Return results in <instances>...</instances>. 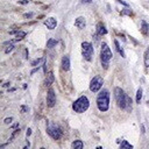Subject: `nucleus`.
Returning <instances> with one entry per match:
<instances>
[{
	"mask_svg": "<svg viewBox=\"0 0 149 149\" xmlns=\"http://www.w3.org/2000/svg\"><path fill=\"white\" fill-rule=\"evenodd\" d=\"M114 97H115V100H116V102H118V105L122 108V110H126V111L132 110V99H131V97L125 93L122 89L115 88L114 89Z\"/></svg>",
	"mask_w": 149,
	"mask_h": 149,
	"instance_id": "f257e3e1",
	"label": "nucleus"
},
{
	"mask_svg": "<svg viewBox=\"0 0 149 149\" xmlns=\"http://www.w3.org/2000/svg\"><path fill=\"white\" fill-rule=\"evenodd\" d=\"M97 106L100 112H106L110 107V92L102 90L97 97Z\"/></svg>",
	"mask_w": 149,
	"mask_h": 149,
	"instance_id": "f03ea898",
	"label": "nucleus"
},
{
	"mask_svg": "<svg viewBox=\"0 0 149 149\" xmlns=\"http://www.w3.org/2000/svg\"><path fill=\"white\" fill-rule=\"evenodd\" d=\"M112 51H111L110 47L107 45V43H102L101 49H100V58H101V64L104 66V69H107L110 65V61L112 59Z\"/></svg>",
	"mask_w": 149,
	"mask_h": 149,
	"instance_id": "7ed1b4c3",
	"label": "nucleus"
},
{
	"mask_svg": "<svg viewBox=\"0 0 149 149\" xmlns=\"http://www.w3.org/2000/svg\"><path fill=\"white\" fill-rule=\"evenodd\" d=\"M89 106H90V102H89V99L86 96L79 97V98L72 104V108H74V111L77 113H84L85 111H88Z\"/></svg>",
	"mask_w": 149,
	"mask_h": 149,
	"instance_id": "20e7f679",
	"label": "nucleus"
},
{
	"mask_svg": "<svg viewBox=\"0 0 149 149\" xmlns=\"http://www.w3.org/2000/svg\"><path fill=\"white\" fill-rule=\"evenodd\" d=\"M93 45L91 44L90 42H83L82 43V54L83 57L86 59V61L90 62L92 59V56H93Z\"/></svg>",
	"mask_w": 149,
	"mask_h": 149,
	"instance_id": "39448f33",
	"label": "nucleus"
},
{
	"mask_svg": "<svg viewBox=\"0 0 149 149\" xmlns=\"http://www.w3.org/2000/svg\"><path fill=\"white\" fill-rule=\"evenodd\" d=\"M47 133L50 135L51 137H53L54 140H59L62 136V131L61 128H59L58 126H56V125L54 124H49L47 127Z\"/></svg>",
	"mask_w": 149,
	"mask_h": 149,
	"instance_id": "423d86ee",
	"label": "nucleus"
},
{
	"mask_svg": "<svg viewBox=\"0 0 149 149\" xmlns=\"http://www.w3.org/2000/svg\"><path fill=\"white\" fill-rule=\"evenodd\" d=\"M102 83H104V80H102L101 76H96V77H93L90 83V90L92 92H98L100 89H101Z\"/></svg>",
	"mask_w": 149,
	"mask_h": 149,
	"instance_id": "0eeeda50",
	"label": "nucleus"
},
{
	"mask_svg": "<svg viewBox=\"0 0 149 149\" xmlns=\"http://www.w3.org/2000/svg\"><path fill=\"white\" fill-rule=\"evenodd\" d=\"M56 104V94H55V91L54 89H49L48 90V93H47V105L49 107H54Z\"/></svg>",
	"mask_w": 149,
	"mask_h": 149,
	"instance_id": "6e6552de",
	"label": "nucleus"
},
{
	"mask_svg": "<svg viewBox=\"0 0 149 149\" xmlns=\"http://www.w3.org/2000/svg\"><path fill=\"white\" fill-rule=\"evenodd\" d=\"M44 25L47 26L48 29H50V30H53V29L56 28V26H57V21H56L55 18H48L47 20L44 21Z\"/></svg>",
	"mask_w": 149,
	"mask_h": 149,
	"instance_id": "1a4fd4ad",
	"label": "nucleus"
},
{
	"mask_svg": "<svg viewBox=\"0 0 149 149\" xmlns=\"http://www.w3.org/2000/svg\"><path fill=\"white\" fill-rule=\"evenodd\" d=\"M75 26L77 27L78 29H83V28H85V26H86V20H85V18H83V17H78L77 19H76V21H75Z\"/></svg>",
	"mask_w": 149,
	"mask_h": 149,
	"instance_id": "9d476101",
	"label": "nucleus"
},
{
	"mask_svg": "<svg viewBox=\"0 0 149 149\" xmlns=\"http://www.w3.org/2000/svg\"><path fill=\"white\" fill-rule=\"evenodd\" d=\"M62 69L64 71H69V69H70V58L66 55L62 58Z\"/></svg>",
	"mask_w": 149,
	"mask_h": 149,
	"instance_id": "9b49d317",
	"label": "nucleus"
},
{
	"mask_svg": "<svg viewBox=\"0 0 149 149\" xmlns=\"http://www.w3.org/2000/svg\"><path fill=\"white\" fill-rule=\"evenodd\" d=\"M45 80H44V84L47 86H50L51 84L54 83V80H55V77H54V74L53 72H49V74H45Z\"/></svg>",
	"mask_w": 149,
	"mask_h": 149,
	"instance_id": "f8f14e48",
	"label": "nucleus"
},
{
	"mask_svg": "<svg viewBox=\"0 0 149 149\" xmlns=\"http://www.w3.org/2000/svg\"><path fill=\"white\" fill-rule=\"evenodd\" d=\"M141 33L143 35L149 34V25L146 22V21H142V22H141Z\"/></svg>",
	"mask_w": 149,
	"mask_h": 149,
	"instance_id": "ddd939ff",
	"label": "nucleus"
},
{
	"mask_svg": "<svg viewBox=\"0 0 149 149\" xmlns=\"http://www.w3.org/2000/svg\"><path fill=\"white\" fill-rule=\"evenodd\" d=\"M114 45H115V48H116V50H118V53L121 55V57H126V54H125V51L122 49V47L120 45V43L118 42V40H114Z\"/></svg>",
	"mask_w": 149,
	"mask_h": 149,
	"instance_id": "4468645a",
	"label": "nucleus"
},
{
	"mask_svg": "<svg viewBox=\"0 0 149 149\" xmlns=\"http://www.w3.org/2000/svg\"><path fill=\"white\" fill-rule=\"evenodd\" d=\"M97 33H98L100 36H102V35L107 34L106 28H105V26L102 25V23H98V26H97Z\"/></svg>",
	"mask_w": 149,
	"mask_h": 149,
	"instance_id": "2eb2a0df",
	"label": "nucleus"
},
{
	"mask_svg": "<svg viewBox=\"0 0 149 149\" xmlns=\"http://www.w3.org/2000/svg\"><path fill=\"white\" fill-rule=\"evenodd\" d=\"M83 141L82 140H76L74 143H72V148L74 149H82L83 148Z\"/></svg>",
	"mask_w": 149,
	"mask_h": 149,
	"instance_id": "dca6fc26",
	"label": "nucleus"
},
{
	"mask_svg": "<svg viewBox=\"0 0 149 149\" xmlns=\"http://www.w3.org/2000/svg\"><path fill=\"white\" fill-rule=\"evenodd\" d=\"M25 36H26V33H25V32L19 30L18 33H17V37H15V39L13 40V42H14V41H20V40H22Z\"/></svg>",
	"mask_w": 149,
	"mask_h": 149,
	"instance_id": "f3484780",
	"label": "nucleus"
},
{
	"mask_svg": "<svg viewBox=\"0 0 149 149\" xmlns=\"http://www.w3.org/2000/svg\"><path fill=\"white\" fill-rule=\"evenodd\" d=\"M145 66L149 68V48H147L145 51Z\"/></svg>",
	"mask_w": 149,
	"mask_h": 149,
	"instance_id": "a211bd4d",
	"label": "nucleus"
},
{
	"mask_svg": "<svg viewBox=\"0 0 149 149\" xmlns=\"http://www.w3.org/2000/svg\"><path fill=\"white\" fill-rule=\"evenodd\" d=\"M57 44V41H56V40H54V39H49L48 40V42H47V48H54L55 47V45Z\"/></svg>",
	"mask_w": 149,
	"mask_h": 149,
	"instance_id": "6ab92c4d",
	"label": "nucleus"
},
{
	"mask_svg": "<svg viewBox=\"0 0 149 149\" xmlns=\"http://www.w3.org/2000/svg\"><path fill=\"white\" fill-rule=\"evenodd\" d=\"M120 147H121V149H124V148H129V149H132V148H133V146L131 145V143H128V142H127L126 140H124L122 142H121Z\"/></svg>",
	"mask_w": 149,
	"mask_h": 149,
	"instance_id": "aec40b11",
	"label": "nucleus"
},
{
	"mask_svg": "<svg viewBox=\"0 0 149 149\" xmlns=\"http://www.w3.org/2000/svg\"><path fill=\"white\" fill-rule=\"evenodd\" d=\"M141 99H142V89H139L136 92V102L137 104H140V101H141Z\"/></svg>",
	"mask_w": 149,
	"mask_h": 149,
	"instance_id": "412c9836",
	"label": "nucleus"
},
{
	"mask_svg": "<svg viewBox=\"0 0 149 149\" xmlns=\"http://www.w3.org/2000/svg\"><path fill=\"white\" fill-rule=\"evenodd\" d=\"M121 15H132V11L129 7H126L124 11H121Z\"/></svg>",
	"mask_w": 149,
	"mask_h": 149,
	"instance_id": "4be33fe9",
	"label": "nucleus"
},
{
	"mask_svg": "<svg viewBox=\"0 0 149 149\" xmlns=\"http://www.w3.org/2000/svg\"><path fill=\"white\" fill-rule=\"evenodd\" d=\"M42 59L43 58H37V59H34V61H32V66H36V65H39V64H40V62H41L42 61Z\"/></svg>",
	"mask_w": 149,
	"mask_h": 149,
	"instance_id": "5701e85b",
	"label": "nucleus"
},
{
	"mask_svg": "<svg viewBox=\"0 0 149 149\" xmlns=\"http://www.w3.org/2000/svg\"><path fill=\"white\" fill-rule=\"evenodd\" d=\"M13 49H14V45H13L12 43H11V44L8 45V47H7L6 49H5V53H6V54H9V53H11V51H12Z\"/></svg>",
	"mask_w": 149,
	"mask_h": 149,
	"instance_id": "b1692460",
	"label": "nucleus"
},
{
	"mask_svg": "<svg viewBox=\"0 0 149 149\" xmlns=\"http://www.w3.org/2000/svg\"><path fill=\"white\" fill-rule=\"evenodd\" d=\"M18 133H20V129H15V131L13 132V134H12V136H11V139H9V140H13V139H14V136L18 134Z\"/></svg>",
	"mask_w": 149,
	"mask_h": 149,
	"instance_id": "393cba45",
	"label": "nucleus"
},
{
	"mask_svg": "<svg viewBox=\"0 0 149 149\" xmlns=\"http://www.w3.org/2000/svg\"><path fill=\"white\" fill-rule=\"evenodd\" d=\"M33 15H34L33 13H26V14H23V18L25 19H30Z\"/></svg>",
	"mask_w": 149,
	"mask_h": 149,
	"instance_id": "a878e982",
	"label": "nucleus"
},
{
	"mask_svg": "<svg viewBox=\"0 0 149 149\" xmlns=\"http://www.w3.org/2000/svg\"><path fill=\"white\" fill-rule=\"evenodd\" d=\"M118 2H120L121 5H124V6H126V7H129V5H128V2H126V1H124V0H116Z\"/></svg>",
	"mask_w": 149,
	"mask_h": 149,
	"instance_id": "bb28decb",
	"label": "nucleus"
},
{
	"mask_svg": "<svg viewBox=\"0 0 149 149\" xmlns=\"http://www.w3.org/2000/svg\"><path fill=\"white\" fill-rule=\"evenodd\" d=\"M12 120H13V118H6V119H5V121H4V122L6 124V125H8V124L12 122Z\"/></svg>",
	"mask_w": 149,
	"mask_h": 149,
	"instance_id": "cd10ccee",
	"label": "nucleus"
},
{
	"mask_svg": "<svg viewBox=\"0 0 149 149\" xmlns=\"http://www.w3.org/2000/svg\"><path fill=\"white\" fill-rule=\"evenodd\" d=\"M28 2H29V0H19V4H21V5H26Z\"/></svg>",
	"mask_w": 149,
	"mask_h": 149,
	"instance_id": "c85d7f7f",
	"label": "nucleus"
},
{
	"mask_svg": "<svg viewBox=\"0 0 149 149\" xmlns=\"http://www.w3.org/2000/svg\"><path fill=\"white\" fill-rule=\"evenodd\" d=\"M20 110H21V112H22V113H25V112L28 111V107H27V106H21Z\"/></svg>",
	"mask_w": 149,
	"mask_h": 149,
	"instance_id": "c756f323",
	"label": "nucleus"
},
{
	"mask_svg": "<svg viewBox=\"0 0 149 149\" xmlns=\"http://www.w3.org/2000/svg\"><path fill=\"white\" fill-rule=\"evenodd\" d=\"M32 134V129L30 128H28V129H27V132H26V135H27V137H28L29 136V135H30Z\"/></svg>",
	"mask_w": 149,
	"mask_h": 149,
	"instance_id": "7c9ffc66",
	"label": "nucleus"
},
{
	"mask_svg": "<svg viewBox=\"0 0 149 149\" xmlns=\"http://www.w3.org/2000/svg\"><path fill=\"white\" fill-rule=\"evenodd\" d=\"M39 69H40V68H39V66H37V68H35V69H34V70H32V72H30V75H34V74H35V72H36V71H39Z\"/></svg>",
	"mask_w": 149,
	"mask_h": 149,
	"instance_id": "2f4dec72",
	"label": "nucleus"
},
{
	"mask_svg": "<svg viewBox=\"0 0 149 149\" xmlns=\"http://www.w3.org/2000/svg\"><path fill=\"white\" fill-rule=\"evenodd\" d=\"M141 132H142V134H145V132H146V128H145V125H141Z\"/></svg>",
	"mask_w": 149,
	"mask_h": 149,
	"instance_id": "473e14b6",
	"label": "nucleus"
},
{
	"mask_svg": "<svg viewBox=\"0 0 149 149\" xmlns=\"http://www.w3.org/2000/svg\"><path fill=\"white\" fill-rule=\"evenodd\" d=\"M9 85H11V83H9V82H6V83H5V84H4V85H2V86H4V88H8Z\"/></svg>",
	"mask_w": 149,
	"mask_h": 149,
	"instance_id": "72a5a7b5",
	"label": "nucleus"
},
{
	"mask_svg": "<svg viewBox=\"0 0 149 149\" xmlns=\"http://www.w3.org/2000/svg\"><path fill=\"white\" fill-rule=\"evenodd\" d=\"M92 0H82V2H85V4H90Z\"/></svg>",
	"mask_w": 149,
	"mask_h": 149,
	"instance_id": "f704fd0d",
	"label": "nucleus"
},
{
	"mask_svg": "<svg viewBox=\"0 0 149 149\" xmlns=\"http://www.w3.org/2000/svg\"><path fill=\"white\" fill-rule=\"evenodd\" d=\"M18 32H19V30H11V32H9V34H17Z\"/></svg>",
	"mask_w": 149,
	"mask_h": 149,
	"instance_id": "c9c22d12",
	"label": "nucleus"
}]
</instances>
